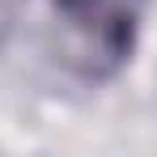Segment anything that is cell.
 Segmentation results:
<instances>
[{
  "label": "cell",
  "instance_id": "obj_1",
  "mask_svg": "<svg viewBox=\"0 0 157 157\" xmlns=\"http://www.w3.org/2000/svg\"><path fill=\"white\" fill-rule=\"evenodd\" d=\"M59 4H68V0H59Z\"/></svg>",
  "mask_w": 157,
  "mask_h": 157
}]
</instances>
